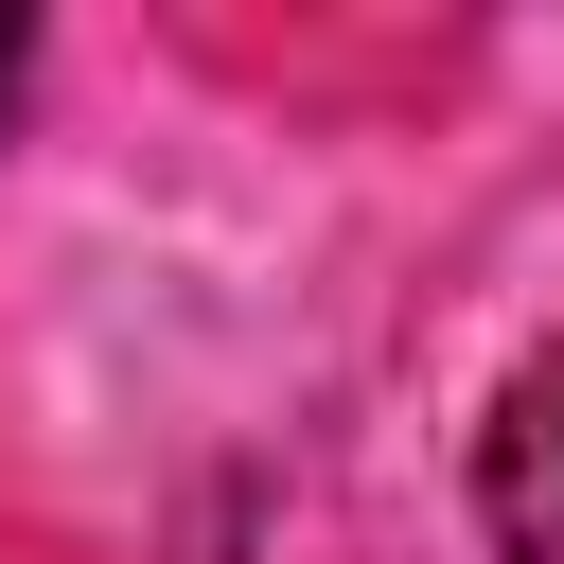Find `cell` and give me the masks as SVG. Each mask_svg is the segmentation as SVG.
<instances>
[{"mask_svg": "<svg viewBox=\"0 0 564 564\" xmlns=\"http://www.w3.org/2000/svg\"><path fill=\"white\" fill-rule=\"evenodd\" d=\"M476 529L511 564H564V352H529L476 423Z\"/></svg>", "mask_w": 564, "mask_h": 564, "instance_id": "obj_1", "label": "cell"}, {"mask_svg": "<svg viewBox=\"0 0 564 564\" xmlns=\"http://www.w3.org/2000/svg\"><path fill=\"white\" fill-rule=\"evenodd\" d=\"M18 70H35V18H0V106H18Z\"/></svg>", "mask_w": 564, "mask_h": 564, "instance_id": "obj_2", "label": "cell"}]
</instances>
